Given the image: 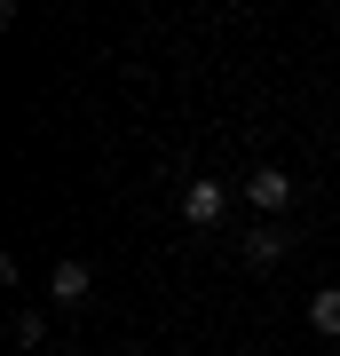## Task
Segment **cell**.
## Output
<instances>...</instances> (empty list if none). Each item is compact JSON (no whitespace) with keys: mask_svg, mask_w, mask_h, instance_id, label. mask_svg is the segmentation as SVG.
I'll return each mask as SVG.
<instances>
[{"mask_svg":"<svg viewBox=\"0 0 340 356\" xmlns=\"http://www.w3.org/2000/svg\"><path fill=\"white\" fill-rule=\"evenodd\" d=\"M175 206H182V222H190V229H214V222L229 214V182H214V175H190Z\"/></svg>","mask_w":340,"mask_h":356,"instance_id":"7a4b0ae2","label":"cell"},{"mask_svg":"<svg viewBox=\"0 0 340 356\" xmlns=\"http://www.w3.org/2000/svg\"><path fill=\"white\" fill-rule=\"evenodd\" d=\"M88 293H95V269L79 261V254H63V261L48 269V301H56V309H79Z\"/></svg>","mask_w":340,"mask_h":356,"instance_id":"277c9868","label":"cell"},{"mask_svg":"<svg viewBox=\"0 0 340 356\" xmlns=\"http://www.w3.org/2000/svg\"><path fill=\"white\" fill-rule=\"evenodd\" d=\"M309 325L325 332V341H340V285H325V293L309 301Z\"/></svg>","mask_w":340,"mask_h":356,"instance_id":"5b68a950","label":"cell"},{"mask_svg":"<svg viewBox=\"0 0 340 356\" xmlns=\"http://www.w3.org/2000/svg\"><path fill=\"white\" fill-rule=\"evenodd\" d=\"M238 254H245V269H277V261L293 254V229H285V222H253L245 238H238Z\"/></svg>","mask_w":340,"mask_h":356,"instance_id":"3957f363","label":"cell"},{"mask_svg":"<svg viewBox=\"0 0 340 356\" xmlns=\"http://www.w3.org/2000/svg\"><path fill=\"white\" fill-rule=\"evenodd\" d=\"M238 198L253 206V214H269V222H285V206H293V175H285V166H253V175L238 182Z\"/></svg>","mask_w":340,"mask_h":356,"instance_id":"6da1fadb","label":"cell"},{"mask_svg":"<svg viewBox=\"0 0 340 356\" xmlns=\"http://www.w3.org/2000/svg\"><path fill=\"white\" fill-rule=\"evenodd\" d=\"M8 341H16V348H40V341H48V317H40V309H16Z\"/></svg>","mask_w":340,"mask_h":356,"instance_id":"8992f818","label":"cell"}]
</instances>
